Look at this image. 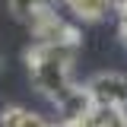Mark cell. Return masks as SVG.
I'll list each match as a JSON object with an SVG mask.
<instances>
[{
	"label": "cell",
	"instance_id": "obj_3",
	"mask_svg": "<svg viewBox=\"0 0 127 127\" xmlns=\"http://www.w3.org/2000/svg\"><path fill=\"white\" fill-rule=\"evenodd\" d=\"M86 89L92 92L95 105H114V108H127V76L118 70H105V73H95Z\"/></svg>",
	"mask_w": 127,
	"mask_h": 127
},
{
	"label": "cell",
	"instance_id": "obj_6",
	"mask_svg": "<svg viewBox=\"0 0 127 127\" xmlns=\"http://www.w3.org/2000/svg\"><path fill=\"white\" fill-rule=\"evenodd\" d=\"M51 6V0H10V13L16 19H32L35 13H41Z\"/></svg>",
	"mask_w": 127,
	"mask_h": 127
},
{
	"label": "cell",
	"instance_id": "obj_2",
	"mask_svg": "<svg viewBox=\"0 0 127 127\" xmlns=\"http://www.w3.org/2000/svg\"><path fill=\"white\" fill-rule=\"evenodd\" d=\"M29 29L35 35V45H64V48H76L79 45V29L70 26L67 19H61L51 6L32 16Z\"/></svg>",
	"mask_w": 127,
	"mask_h": 127
},
{
	"label": "cell",
	"instance_id": "obj_8",
	"mask_svg": "<svg viewBox=\"0 0 127 127\" xmlns=\"http://www.w3.org/2000/svg\"><path fill=\"white\" fill-rule=\"evenodd\" d=\"M118 16H127V0L121 3V10H118Z\"/></svg>",
	"mask_w": 127,
	"mask_h": 127
},
{
	"label": "cell",
	"instance_id": "obj_1",
	"mask_svg": "<svg viewBox=\"0 0 127 127\" xmlns=\"http://www.w3.org/2000/svg\"><path fill=\"white\" fill-rule=\"evenodd\" d=\"M73 51L76 48H64V45H32L22 54L35 89L48 95L54 105L73 89Z\"/></svg>",
	"mask_w": 127,
	"mask_h": 127
},
{
	"label": "cell",
	"instance_id": "obj_7",
	"mask_svg": "<svg viewBox=\"0 0 127 127\" xmlns=\"http://www.w3.org/2000/svg\"><path fill=\"white\" fill-rule=\"evenodd\" d=\"M26 114L29 108H22V105H6L0 111V127H26Z\"/></svg>",
	"mask_w": 127,
	"mask_h": 127
},
{
	"label": "cell",
	"instance_id": "obj_4",
	"mask_svg": "<svg viewBox=\"0 0 127 127\" xmlns=\"http://www.w3.org/2000/svg\"><path fill=\"white\" fill-rule=\"evenodd\" d=\"M57 111H61V124H76L83 118H89L95 111V98L86 86H73L70 92L57 102Z\"/></svg>",
	"mask_w": 127,
	"mask_h": 127
},
{
	"label": "cell",
	"instance_id": "obj_5",
	"mask_svg": "<svg viewBox=\"0 0 127 127\" xmlns=\"http://www.w3.org/2000/svg\"><path fill=\"white\" fill-rule=\"evenodd\" d=\"M64 3L70 6V13L76 16V19H83V22H98V19H105L108 13H118L124 0H64Z\"/></svg>",
	"mask_w": 127,
	"mask_h": 127
}]
</instances>
